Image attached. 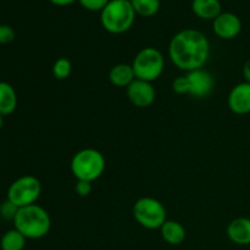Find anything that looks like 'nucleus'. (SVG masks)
Wrapping results in <instances>:
<instances>
[{
	"mask_svg": "<svg viewBox=\"0 0 250 250\" xmlns=\"http://www.w3.org/2000/svg\"><path fill=\"white\" fill-rule=\"evenodd\" d=\"M127 89L128 100L137 107H148L155 102V88L150 82L142 80H134Z\"/></svg>",
	"mask_w": 250,
	"mask_h": 250,
	"instance_id": "obj_9",
	"label": "nucleus"
},
{
	"mask_svg": "<svg viewBox=\"0 0 250 250\" xmlns=\"http://www.w3.org/2000/svg\"><path fill=\"white\" fill-rule=\"evenodd\" d=\"M212 29L219 38L229 41L241 33L242 21L233 12H221L212 21Z\"/></svg>",
	"mask_w": 250,
	"mask_h": 250,
	"instance_id": "obj_10",
	"label": "nucleus"
},
{
	"mask_svg": "<svg viewBox=\"0 0 250 250\" xmlns=\"http://www.w3.org/2000/svg\"><path fill=\"white\" fill-rule=\"evenodd\" d=\"M17 107V94L10 83L0 81V114L9 116Z\"/></svg>",
	"mask_w": 250,
	"mask_h": 250,
	"instance_id": "obj_16",
	"label": "nucleus"
},
{
	"mask_svg": "<svg viewBox=\"0 0 250 250\" xmlns=\"http://www.w3.org/2000/svg\"><path fill=\"white\" fill-rule=\"evenodd\" d=\"M81 6L88 11H102L110 2V0H78Z\"/></svg>",
	"mask_w": 250,
	"mask_h": 250,
	"instance_id": "obj_21",
	"label": "nucleus"
},
{
	"mask_svg": "<svg viewBox=\"0 0 250 250\" xmlns=\"http://www.w3.org/2000/svg\"><path fill=\"white\" fill-rule=\"evenodd\" d=\"M209 56V39L198 29H182L171 38L168 44V58L171 62L186 72L204 67Z\"/></svg>",
	"mask_w": 250,
	"mask_h": 250,
	"instance_id": "obj_1",
	"label": "nucleus"
},
{
	"mask_svg": "<svg viewBox=\"0 0 250 250\" xmlns=\"http://www.w3.org/2000/svg\"><path fill=\"white\" fill-rule=\"evenodd\" d=\"M137 80L153 82L156 81L165 70V59L160 50L153 46L143 48L132 62Z\"/></svg>",
	"mask_w": 250,
	"mask_h": 250,
	"instance_id": "obj_5",
	"label": "nucleus"
},
{
	"mask_svg": "<svg viewBox=\"0 0 250 250\" xmlns=\"http://www.w3.org/2000/svg\"><path fill=\"white\" fill-rule=\"evenodd\" d=\"M53 5H56V6H68V5L73 4L76 0H48Z\"/></svg>",
	"mask_w": 250,
	"mask_h": 250,
	"instance_id": "obj_26",
	"label": "nucleus"
},
{
	"mask_svg": "<svg viewBox=\"0 0 250 250\" xmlns=\"http://www.w3.org/2000/svg\"><path fill=\"white\" fill-rule=\"evenodd\" d=\"M172 90L176 93V94H180V95L188 94L189 88H188V81H187V77H186V75L180 76V77L173 80Z\"/></svg>",
	"mask_w": 250,
	"mask_h": 250,
	"instance_id": "obj_23",
	"label": "nucleus"
},
{
	"mask_svg": "<svg viewBox=\"0 0 250 250\" xmlns=\"http://www.w3.org/2000/svg\"><path fill=\"white\" fill-rule=\"evenodd\" d=\"M133 216L146 229H160L167 221V211L161 202L151 197L139 198L133 205Z\"/></svg>",
	"mask_w": 250,
	"mask_h": 250,
	"instance_id": "obj_6",
	"label": "nucleus"
},
{
	"mask_svg": "<svg viewBox=\"0 0 250 250\" xmlns=\"http://www.w3.org/2000/svg\"><path fill=\"white\" fill-rule=\"evenodd\" d=\"M106 167L104 155L99 150L85 148L77 151L71 160V172L77 181L94 182L102 177Z\"/></svg>",
	"mask_w": 250,
	"mask_h": 250,
	"instance_id": "obj_4",
	"label": "nucleus"
},
{
	"mask_svg": "<svg viewBox=\"0 0 250 250\" xmlns=\"http://www.w3.org/2000/svg\"><path fill=\"white\" fill-rule=\"evenodd\" d=\"M2 126H4V116L0 114V129L2 128Z\"/></svg>",
	"mask_w": 250,
	"mask_h": 250,
	"instance_id": "obj_27",
	"label": "nucleus"
},
{
	"mask_svg": "<svg viewBox=\"0 0 250 250\" xmlns=\"http://www.w3.org/2000/svg\"><path fill=\"white\" fill-rule=\"evenodd\" d=\"M72 72V63L68 59L60 58L54 62L53 65V76L59 81L67 80Z\"/></svg>",
	"mask_w": 250,
	"mask_h": 250,
	"instance_id": "obj_19",
	"label": "nucleus"
},
{
	"mask_svg": "<svg viewBox=\"0 0 250 250\" xmlns=\"http://www.w3.org/2000/svg\"><path fill=\"white\" fill-rule=\"evenodd\" d=\"M229 109L236 115L250 112V83L242 82L232 88L227 99Z\"/></svg>",
	"mask_w": 250,
	"mask_h": 250,
	"instance_id": "obj_11",
	"label": "nucleus"
},
{
	"mask_svg": "<svg viewBox=\"0 0 250 250\" xmlns=\"http://www.w3.org/2000/svg\"><path fill=\"white\" fill-rule=\"evenodd\" d=\"M243 77H244V82L250 83V59L244 63L243 66Z\"/></svg>",
	"mask_w": 250,
	"mask_h": 250,
	"instance_id": "obj_25",
	"label": "nucleus"
},
{
	"mask_svg": "<svg viewBox=\"0 0 250 250\" xmlns=\"http://www.w3.org/2000/svg\"><path fill=\"white\" fill-rule=\"evenodd\" d=\"M42 194V183L36 176L24 175L17 178L7 189V200L17 208L36 204Z\"/></svg>",
	"mask_w": 250,
	"mask_h": 250,
	"instance_id": "obj_7",
	"label": "nucleus"
},
{
	"mask_svg": "<svg viewBox=\"0 0 250 250\" xmlns=\"http://www.w3.org/2000/svg\"><path fill=\"white\" fill-rule=\"evenodd\" d=\"M227 237L237 246H250V219L237 217L232 220L226 229Z\"/></svg>",
	"mask_w": 250,
	"mask_h": 250,
	"instance_id": "obj_12",
	"label": "nucleus"
},
{
	"mask_svg": "<svg viewBox=\"0 0 250 250\" xmlns=\"http://www.w3.org/2000/svg\"><path fill=\"white\" fill-rule=\"evenodd\" d=\"M109 80L112 85L117 88H127L134 80L136 75L132 65L129 63H117L112 66L109 72Z\"/></svg>",
	"mask_w": 250,
	"mask_h": 250,
	"instance_id": "obj_13",
	"label": "nucleus"
},
{
	"mask_svg": "<svg viewBox=\"0 0 250 250\" xmlns=\"http://www.w3.org/2000/svg\"><path fill=\"white\" fill-rule=\"evenodd\" d=\"M92 182H87V181H77L75 187L76 194L80 197H88L92 193Z\"/></svg>",
	"mask_w": 250,
	"mask_h": 250,
	"instance_id": "obj_24",
	"label": "nucleus"
},
{
	"mask_svg": "<svg viewBox=\"0 0 250 250\" xmlns=\"http://www.w3.org/2000/svg\"><path fill=\"white\" fill-rule=\"evenodd\" d=\"M26 241L27 238L21 232L12 229L2 234L0 239V248L1 250H23L26 247Z\"/></svg>",
	"mask_w": 250,
	"mask_h": 250,
	"instance_id": "obj_17",
	"label": "nucleus"
},
{
	"mask_svg": "<svg viewBox=\"0 0 250 250\" xmlns=\"http://www.w3.org/2000/svg\"><path fill=\"white\" fill-rule=\"evenodd\" d=\"M136 21V12L129 0H110L100 11V23L111 34H122L132 28Z\"/></svg>",
	"mask_w": 250,
	"mask_h": 250,
	"instance_id": "obj_3",
	"label": "nucleus"
},
{
	"mask_svg": "<svg viewBox=\"0 0 250 250\" xmlns=\"http://www.w3.org/2000/svg\"><path fill=\"white\" fill-rule=\"evenodd\" d=\"M14 229L21 232L27 239H41L50 231V215L38 204L20 208L14 219Z\"/></svg>",
	"mask_w": 250,
	"mask_h": 250,
	"instance_id": "obj_2",
	"label": "nucleus"
},
{
	"mask_svg": "<svg viewBox=\"0 0 250 250\" xmlns=\"http://www.w3.org/2000/svg\"><path fill=\"white\" fill-rule=\"evenodd\" d=\"M16 33L9 24H0V44H9L14 42Z\"/></svg>",
	"mask_w": 250,
	"mask_h": 250,
	"instance_id": "obj_22",
	"label": "nucleus"
},
{
	"mask_svg": "<svg viewBox=\"0 0 250 250\" xmlns=\"http://www.w3.org/2000/svg\"><path fill=\"white\" fill-rule=\"evenodd\" d=\"M192 11L199 19L214 21L222 12V6L220 0H193Z\"/></svg>",
	"mask_w": 250,
	"mask_h": 250,
	"instance_id": "obj_14",
	"label": "nucleus"
},
{
	"mask_svg": "<svg viewBox=\"0 0 250 250\" xmlns=\"http://www.w3.org/2000/svg\"><path fill=\"white\" fill-rule=\"evenodd\" d=\"M136 15L142 17H153L160 10V0H129Z\"/></svg>",
	"mask_w": 250,
	"mask_h": 250,
	"instance_id": "obj_18",
	"label": "nucleus"
},
{
	"mask_svg": "<svg viewBox=\"0 0 250 250\" xmlns=\"http://www.w3.org/2000/svg\"><path fill=\"white\" fill-rule=\"evenodd\" d=\"M188 81V94L194 98H205L214 90L215 80L210 72L204 68L186 73Z\"/></svg>",
	"mask_w": 250,
	"mask_h": 250,
	"instance_id": "obj_8",
	"label": "nucleus"
},
{
	"mask_svg": "<svg viewBox=\"0 0 250 250\" xmlns=\"http://www.w3.org/2000/svg\"><path fill=\"white\" fill-rule=\"evenodd\" d=\"M160 233L164 241L171 246H180L186 239V229L182 224L173 220H167L160 227Z\"/></svg>",
	"mask_w": 250,
	"mask_h": 250,
	"instance_id": "obj_15",
	"label": "nucleus"
},
{
	"mask_svg": "<svg viewBox=\"0 0 250 250\" xmlns=\"http://www.w3.org/2000/svg\"><path fill=\"white\" fill-rule=\"evenodd\" d=\"M17 211H19V208L7 199L2 202L1 205H0V217L6 220V221H14Z\"/></svg>",
	"mask_w": 250,
	"mask_h": 250,
	"instance_id": "obj_20",
	"label": "nucleus"
}]
</instances>
